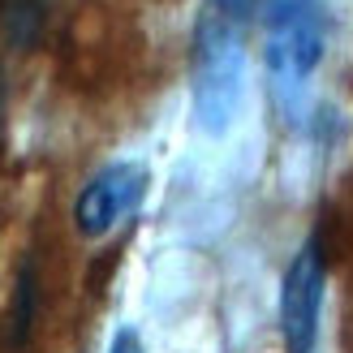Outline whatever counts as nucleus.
I'll return each instance as SVG.
<instances>
[{"mask_svg": "<svg viewBox=\"0 0 353 353\" xmlns=\"http://www.w3.org/2000/svg\"><path fill=\"white\" fill-rule=\"evenodd\" d=\"M259 0H203L194 17V52H190V95L194 121L207 134H224L233 125L245 91V30L254 22Z\"/></svg>", "mask_w": 353, "mask_h": 353, "instance_id": "f257e3e1", "label": "nucleus"}, {"mask_svg": "<svg viewBox=\"0 0 353 353\" xmlns=\"http://www.w3.org/2000/svg\"><path fill=\"white\" fill-rule=\"evenodd\" d=\"M268 26V69L280 95H297L323 61L327 22L319 0H263Z\"/></svg>", "mask_w": 353, "mask_h": 353, "instance_id": "f03ea898", "label": "nucleus"}, {"mask_svg": "<svg viewBox=\"0 0 353 353\" xmlns=\"http://www.w3.org/2000/svg\"><path fill=\"white\" fill-rule=\"evenodd\" d=\"M323 254L319 241H306L293 254L285 285H280V332H285V349L289 353H310L319 341V310H323Z\"/></svg>", "mask_w": 353, "mask_h": 353, "instance_id": "7ed1b4c3", "label": "nucleus"}, {"mask_svg": "<svg viewBox=\"0 0 353 353\" xmlns=\"http://www.w3.org/2000/svg\"><path fill=\"white\" fill-rule=\"evenodd\" d=\"M151 185V172L138 160H117L108 168H99L91 181L82 185L74 203V224L82 237H103L143 203V194Z\"/></svg>", "mask_w": 353, "mask_h": 353, "instance_id": "20e7f679", "label": "nucleus"}, {"mask_svg": "<svg viewBox=\"0 0 353 353\" xmlns=\"http://www.w3.org/2000/svg\"><path fill=\"white\" fill-rule=\"evenodd\" d=\"M48 26V0H0V30L13 48H34Z\"/></svg>", "mask_w": 353, "mask_h": 353, "instance_id": "39448f33", "label": "nucleus"}, {"mask_svg": "<svg viewBox=\"0 0 353 353\" xmlns=\"http://www.w3.org/2000/svg\"><path fill=\"white\" fill-rule=\"evenodd\" d=\"M34 319V263H26L17 276V297H13V345H26Z\"/></svg>", "mask_w": 353, "mask_h": 353, "instance_id": "423d86ee", "label": "nucleus"}, {"mask_svg": "<svg viewBox=\"0 0 353 353\" xmlns=\"http://www.w3.org/2000/svg\"><path fill=\"white\" fill-rule=\"evenodd\" d=\"M108 353H147V349H143V341H138L134 327H121L117 336H112V349Z\"/></svg>", "mask_w": 353, "mask_h": 353, "instance_id": "0eeeda50", "label": "nucleus"}]
</instances>
